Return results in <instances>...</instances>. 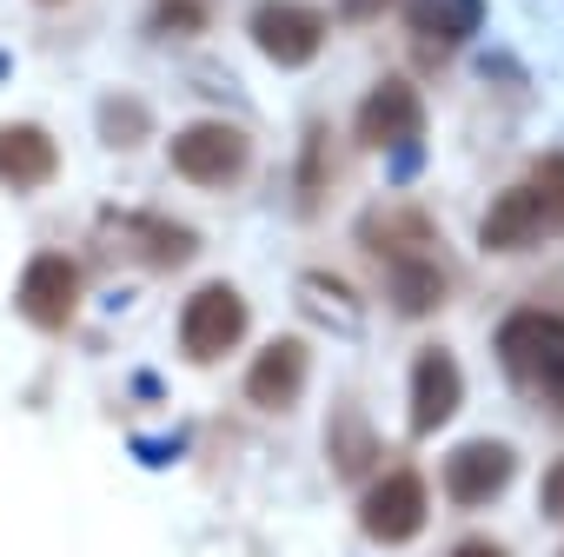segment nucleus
Returning a JSON list of instances; mask_svg holds the SVG:
<instances>
[{
    "mask_svg": "<svg viewBox=\"0 0 564 557\" xmlns=\"http://www.w3.org/2000/svg\"><path fill=\"white\" fill-rule=\"evenodd\" d=\"M551 232H564V153L538 160L518 186H505L485 206L478 245L485 252H524V245H544Z\"/></svg>",
    "mask_w": 564,
    "mask_h": 557,
    "instance_id": "1",
    "label": "nucleus"
},
{
    "mask_svg": "<svg viewBox=\"0 0 564 557\" xmlns=\"http://www.w3.org/2000/svg\"><path fill=\"white\" fill-rule=\"evenodd\" d=\"M498 365L544 398L551 412H564V319L557 313H511L498 326Z\"/></svg>",
    "mask_w": 564,
    "mask_h": 557,
    "instance_id": "2",
    "label": "nucleus"
},
{
    "mask_svg": "<svg viewBox=\"0 0 564 557\" xmlns=\"http://www.w3.org/2000/svg\"><path fill=\"white\" fill-rule=\"evenodd\" d=\"M246 34H252V47L272 67H306L326 47V21L306 8V0H259L252 21H246Z\"/></svg>",
    "mask_w": 564,
    "mask_h": 557,
    "instance_id": "3",
    "label": "nucleus"
},
{
    "mask_svg": "<svg viewBox=\"0 0 564 557\" xmlns=\"http://www.w3.org/2000/svg\"><path fill=\"white\" fill-rule=\"evenodd\" d=\"M246 133L226 120H193L186 133H173V173L193 186H232L246 173Z\"/></svg>",
    "mask_w": 564,
    "mask_h": 557,
    "instance_id": "4",
    "label": "nucleus"
},
{
    "mask_svg": "<svg viewBox=\"0 0 564 557\" xmlns=\"http://www.w3.org/2000/svg\"><path fill=\"white\" fill-rule=\"evenodd\" d=\"M239 332H246V299H239L232 286H199V293L186 299V313H180V352H186L193 365L226 359V352L239 346Z\"/></svg>",
    "mask_w": 564,
    "mask_h": 557,
    "instance_id": "5",
    "label": "nucleus"
},
{
    "mask_svg": "<svg viewBox=\"0 0 564 557\" xmlns=\"http://www.w3.org/2000/svg\"><path fill=\"white\" fill-rule=\"evenodd\" d=\"M359 524H366V537H379V544H405V537L425 524V478H419V471H386V478L366 491Z\"/></svg>",
    "mask_w": 564,
    "mask_h": 557,
    "instance_id": "6",
    "label": "nucleus"
},
{
    "mask_svg": "<svg viewBox=\"0 0 564 557\" xmlns=\"http://www.w3.org/2000/svg\"><path fill=\"white\" fill-rule=\"evenodd\" d=\"M74 306H80V265H74L67 252L28 259V272H21V313H28L34 326H67Z\"/></svg>",
    "mask_w": 564,
    "mask_h": 557,
    "instance_id": "7",
    "label": "nucleus"
},
{
    "mask_svg": "<svg viewBox=\"0 0 564 557\" xmlns=\"http://www.w3.org/2000/svg\"><path fill=\"white\" fill-rule=\"evenodd\" d=\"M511 445H498V438H471V445H458L452 458H445V491L458 498V504H485V498H498L505 484H511Z\"/></svg>",
    "mask_w": 564,
    "mask_h": 557,
    "instance_id": "8",
    "label": "nucleus"
},
{
    "mask_svg": "<svg viewBox=\"0 0 564 557\" xmlns=\"http://www.w3.org/2000/svg\"><path fill=\"white\" fill-rule=\"evenodd\" d=\"M419 140V94L405 80H379L359 107V146H412Z\"/></svg>",
    "mask_w": 564,
    "mask_h": 557,
    "instance_id": "9",
    "label": "nucleus"
},
{
    "mask_svg": "<svg viewBox=\"0 0 564 557\" xmlns=\"http://www.w3.org/2000/svg\"><path fill=\"white\" fill-rule=\"evenodd\" d=\"M458 398H465L458 359H452L445 346L419 352V365H412V432H438V425L458 412Z\"/></svg>",
    "mask_w": 564,
    "mask_h": 557,
    "instance_id": "10",
    "label": "nucleus"
},
{
    "mask_svg": "<svg viewBox=\"0 0 564 557\" xmlns=\"http://www.w3.org/2000/svg\"><path fill=\"white\" fill-rule=\"evenodd\" d=\"M300 385H306V346L300 339H272L246 372V398L259 412H286L300 398Z\"/></svg>",
    "mask_w": 564,
    "mask_h": 557,
    "instance_id": "11",
    "label": "nucleus"
},
{
    "mask_svg": "<svg viewBox=\"0 0 564 557\" xmlns=\"http://www.w3.org/2000/svg\"><path fill=\"white\" fill-rule=\"evenodd\" d=\"M61 166V146L41 127H0V179L8 186H47Z\"/></svg>",
    "mask_w": 564,
    "mask_h": 557,
    "instance_id": "12",
    "label": "nucleus"
},
{
    "mask_svg": "<svg viewBox=\"0 0 564 557\" xmlns=\"http://www.w3.org/2000/svg\"><path fill=\"white\" fill-rule=\"evenodd\" d=\"M405 21L425 47H458V41L478 34L485 0H405Z\"/></svg>",
    "mask_w": 564,
    "mask_h": 557,
    "instance_id": "13",
    "label": "nucleus"
},
{
    "mask_svg": "<svg viewBox=\"0 0 564 557\" xmlns=\"http://www.w3.org/2000/svg\"><path fill=\"white\" fill-rule=\"evenodd\" d=\"M392 306L412 313V319L438 313L445 306V272L432 259H392Z\"/></svg>",
    "mask_w": 564,
    "mask_h": 557,
    "instance_id": "14",
    "label": "nucleus"
},
{
    "mask_svg": "<svg viewBox=\"0 0 564 557\" xmlns=\"http://www.w3.org/2000/svg\"><path fill=\"white\" fill-rule=\"evenodd\" d=\"M140 252H147L153 265H180V259L193 252V239H186L173 219H140Z\"/></svg>",
    "mask_w": 564,
    "mask_h": 557,
    "instance_id": "15",
    "label": "nucleus"
},
{
    "mask_svg": "<svg viewBox=\"0 0 564 557\" xmlns=\"http://www.w3.org/2000/svg\"><path fill=\"white\" fill-rule=\"evenodd\" d=\"M100 113H107V140H113V146H133V140L147 133V107H140V100H127V94H113Z\"/></svg>",
    "mask_w": 564,
    "mask_h": 557,
    "instance_id": "16",
    "label": "nucleus"
},
{
    "mask_svg": "<svg viewBox=\"0 0 564 557\" xmlns=\"http://www.w3.org/2000/svg\"><path fill=\"white\" fill-rule=\"evenodd\" d=\"M153 14L166 34H199L213 21V0H153Z\"/></svg>",
    "mask_w": 564,
    "mask_h": 557,
    "instance_id": "17",
    "label": "nucleus"
},
{
    "mask_svg": "<svg viewBox=\"0 0 564 557\" xmlns=\"http://www.w3.org/2000/svg\"><path fill=\"white\" fill-rule=\"evenodd\" d=\"M359 465H372V432L366 425L352 432V418H339V471L359 478Z\"/></svg>",
    "mask_w": 564,
    "mask_h": 557,
    "instance_id": "18",
    "label": "nucleus"
},
{
    "mask_svg": "<svg viewBox=\"0 0 564 557\" xmlns=\"http://www.w3.org/2000/svg\"><path fill=\"white\" fill-rule=\"evenodd\" d=\"M544 511H551V517H564V458L544 471Z\"/></svg>",
    "mask_w": 564,
    "mask_h": 557,
    "instance_id": "19",
    "label": "nucleus"
},
{
    "mask_svg": "<svg viewBox=\"0 0 564 557\" xmlns=\"http://www.w3.org/2000/svg\"><path fill=\"white\" fill-rule=\"evenodd\" d=\"M339 8H346V21H372V14L386 8V0H339Z\"/></svg>",
    "mask_w": 564,
    "mask_h": 557,
    "instance_id": "20",
    "label": "nucleus"
},
{
    "mask_svg": "<svg viewBox=\"0 0 564 557\" xmlns=\"http://www.w3.org/2000/svg\"><path fill=\"white\" fill-rule=\"evenodd\" d=\"M452 557H505V550H498V544H485V537H471V544H458Z\"/></svg>",
    "mask_w": 564,
    "mask_h": 557,
    "instance_id": "21",
    "label": "nucleus"
},
{
    "mask_svg": "<svg viewBox=\"0 0 564 557\" xmlns=\"http://www.w3.org/2000/svg\"><path fill=\"white\" fill-rule=\"evenodd\" d=\"M0 80H8V54H0Z\"/></svg>",
    "mask_w": 564,
    "mask_h": 557,
    "instance_id": "22",
    "label": "nucleus"
}]
</instances>
